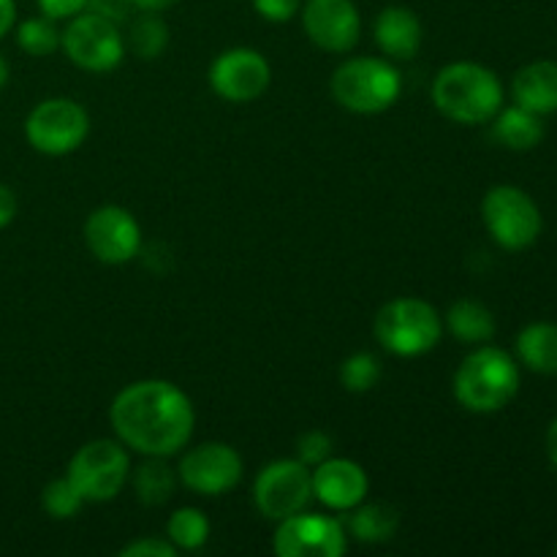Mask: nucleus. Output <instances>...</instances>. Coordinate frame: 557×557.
<instances>
[{"instance_id":"f257e3e1","label":"nucleus","mask_w":557,"mask_h":557,"mask_svg":"<svg viewBox=\"0 0 557 557\" xmlns=\"http://www.w3.org/2000/svg\"><path fill=\"white\" fill-rule=\"evenodd\" d=\"M114 438L141 457H174L190 444L194 400L177 384L141 379L123 386L109 406Z\"/></svg>"},{"instance_id":"f03ea898","label":"nucleus","mask_w":557,"mask_h":557,"mask_svg":"<svg viewBox=\"0 0 557 557\" xmlns=\"http://www.w3.org/2000/svg\"><path fill=\"white\" fill-rule=\"evenodd\" d=\"M435 109L460 125H484L504 107V82L493 69L473 60L444 65L433 79Z\"/></svg>"},{"instance_id":"7ed1b4c3","label":"nucleus","mask_w":557,"mask_h":557,"mask_svg":"<svg viewBox=\"0 0 557 557\" xmlns=\"http://www.w3.org/2000/svg\"><path fill=\"white\" fill-rule=\"evenodd\" d=\"M520 362L498 346H476L457 368L451 389L471 413H498L520 392Z\"/></svg>"},{"instance_id":"20e7f679","label":"nucleus","mask_w":557,"mask_h":557,"mask_svg":"<svg viewBox=\"0 0 557 557\" xmlns=\"http://www.w3.org/2000/svg\"><path fill=\"white\" fill-rule=\"evenodd\" d=\"M332 98L354 114H381L397 103L403 74L389 58H348L332 71Z\"/></svg>"},{"instance_id":"39448f33","label":"nucleus","mask_w":557,"mask_h":557,"mask_svg":"<svg viewBox=\"0 0 557 557\" xmlns=\"http://www.w3.org/2000/svg\"><path fill=\"white\" fill-rule=\"evenodd\" d=\"M375 341L392 357H422L444 337V319L430 302L419 297H395L381 305L373 321Z\"/></svg>"},{"instance_id":"423d86ee","label":"nucleus","mask_w":557,"mask_h":557,"mask_svg":"<svg viewBox=\"0 0 557 557\" xmlns=\"http://www.w3.org/2000/svg\"><path fill=\"white\" fill-rule=\"evenodd\" d=\"M482 221L498 248L520 253L542 237L544 215L536 199L517 185H493L482 199Z\"/></svg>"},{"instance_id":"0eeeda50","label":"nucleus","mask_w":557,"mask_h":557,"mask_svg":"<svg viewBox=\"0 0 557 557\" xmlns=\"http://www.w3.org/2000/svg\"><path fill=\"white\" fill-rule=\"evenodd\" d=\"M65 476L79 490L85 504H109L131 479L128 446L117 438L87 441L74 451Z\"/></svg>"},{"instance_id":"6e6552de","label":"nucleus","mask_w":557,"mask_h":557,"mask_svg":"<svg viewBox=\"0 0 557 557\" xmlns=\"http://www.w3.org/2000/svg\"><path fill=\"white\" fill-rule=\"evenodd\" d=\"M90 134V114L79 101L65 96L44 98L25 120V139L41 156H69L85 145Z\"/></svg>"},{"instance_id":"1a4fd4ad","label":"nucleus","mask_w":557,"mask_h":557,"mask_svg":"<svg viewBox=\"0 0 557 557\" xmlns=\"http://www.w3.org/2000/svg\"><path fill=\"white\" fill-rule=\"evenodd\" d=\"M60 49L76 69L90 71V74H107V71L117 69L125 58L123 25L101 14H92V11H82V14L71 16L69 25L63 27Z\"/></svg>"},{"instance_id":"9d476101","label":"nucleus","mask_w":557,"mask_h":557,"mask_svg":"<svg viewBox=\"0 0 557 557\" xmlns=\"http://www.w3.org/2000/svg\"><path fill=\"white\" fill-rule=\"evenodd\" d=\"M313 500V473L297 457L267 462L253 482V504L261 517L281 522L305 511Z\"/></svg>"},{"instance_id":"9b49d317","label":"nucleus","mask_w":557,"mask_h":557,"mask_svg":"<svg viewBox=\"0 0 557 557\" xmlns=\"http://www.w3.org/2000/svg\"><path fill=\"white\" fill-rule=\"evenodd\" d=\"M245 462L232 444L207 441L180 457L177 479L185 490L201 498H221L243 482Z\"/></svg>"},{"instance_id":"f8f14e48","label":"nucleus","mask_w":557,"mask_h":557,"mask_svg":"<svg viewBox=\"0 0 557 557\" xmlns=\"http://www.w3.org/2000/svg\"><path fill=\"white\" fill-rule=\"evenodd\" d=\"M348 549V533L337 517L310 515L308 509L277 522L272 553L281 557H341Z\"/></svg>"},{"instance_id":"ddd939ff","label":"nucleus","mask_w":557,"mask_h":557,"mask_svg":"<svg viewBox=\"0 0 557 557\" xmlns=\"http://www.w3.org/2000/svg\"><path fill=\"white\" fill-rule=\"evenodd\" d=\"M212 92L228 103H250L267 92L272 82V65L259 49L232 47L212 60L207 71Z\"/></svg>"},{"instance_id":"4468645a","label":"nucleus","mask_w":557,"mask_h":557,"mask_svg":"<svg viewBox=\"0 0 557 557\" xmlns=\"http://www.w3.org/2000/svg\"><path fill=\"white\" fill-rule=\"evenodd\" d=\"M87 250L101 264H125L141 250V226L125 207L101 205L87 215L82 228Z\"/></svg>"},{"instance_id":"2eb2a0df","label":"nucleus","mask_w":557,"mask_h":557,"mask_svg":"<svg viewBox=\"0 0 557 557\" xmlns=\"http://www.w3.org/2000/svg\"><path fill=\"white\" fill-rule=\"evenodd\" d=\"M305 36L332 54L351 52L362 36V14L354 0H302Z\"/></svg>"},{"instance_id":"dca6fc26","label":"nucleus","mask_w":557,"mask_h":557,"mask_svg":"<svg viewBox=\"0 0 557 557\" xmlns=\"http://www.w3.org/2000/svg\"><path fill=\"white\" fill-rule=\"evenodd\" d=\"M313 473V500L326 506L330 511H351L362 500H368L370 476L357 460L335 457L310 468Z\"/></svg>"},{"instance_id":"f3484780","label":"nucleus","mask_w":557,"mask_h":557,"mask_svg":"<svg viewBox=\"0 0 557 557\" xmlns=\"http://www.w3.org/2000/svg\"><path fill=\"white\" fill-rule=\"evenodd\" d=\"M373 38L381 52H384V58H389L392 63L395 60L397 63H406V60L417 58L419 49H422V20L408 5H386L375 16Z\"/></svg>"},{"instance_id":"a211bd4d","label":"nucleus","mask_w":557,"mask_h":557,"mask_svg":"<svg viewBox=\"0 0 557 557\" xmlns=\"http://www.w3.org/2000/svg\"><path fill=\"white\" fill-rule=\"evenodd\" d=\"M511 98L517 107L547 117L557 112V63L555 60H533L522 65L511 79Z\"/></svg>"},{"instance_id":"6ab92c4d","label":"nucleus","mask_w":557,"mask_h":557,"mask_svg":"<svg viewBox=\"0 0 557 557\" xmlns=\"http://www.w3.org/2000/svg\"><path fill=\"white\" fill-rule=\"evenodd\" d=\"M444 330H449L451 337H457L466 346H484L495 337L498 324H495V313L487 305L473 297H462L446 310Z\"/></svg>"},{"instance_id":"aec40b11","label":"nucleus","mask_w":557,"mask_h":557,"mask_svg":"<svg viewBox=\"0 0 557 557\" xmlns=\"http://www.w3.org/2000/svg\"><path fill=\"white\" fill-rule=\"evenodd\" d=\"M490 123H493V139L500 147L515 152L533 150V147L542 145L544 134H547L544 131V120L539 114L528 112V109L517 107V103L500 107V112Z\"/></svg>"},{"instance_id":"412c9836","label":"nucleus","mask_w":557,"mask_h":557,"mask_svg":"<svg viewBox=\"0 0 557 557\" xmlns=\"http://www.w3.org/2000/svg\"><path fill=\"white\" fill-rule=\"evenodd\" d=\"M517 362L539 375H557V324L533 321L515 341Z\"/></svg>"},{"instance_id":"4be33fe9","label":"nucleus","mask_w":557,"mask_h":557,"mask_svg":"<svg viewBox=\"0 0 557 557\" xmlns=\"http://www.w3.org/2000/svg\"><path fill=\"white\" fill-rule=\"evenodd\" d=\"M346 515V522H343L346 533L359 544H386L395 539L397 528H400V515L389 504H368V500H362Z\"/></svg>"},{"instance_id":"5701e85b","label":"nucleus","mask_w":557,"mask_h":557,"mask_svg":"<svg viewBox=\"0 0 557 557\" xmlns=\"http://www.w3.org/2000/svg\"><path fill=\"white\" fill-rule=\"evenodd\" d=\"M134 493L141 506H166L177 493V468L169 466V457H147L136 471H131Z\"/></svg>"},{"instance_id":"b1692460","label":"nucleus","mask_w":557,"mask_h":557,"mask_svg":"<svg viewBox=\"0 0 557 557\" xmlns=\"http://www.w3.org/2000/svg\"><path fill=\"white\" fill-rule=\"evenodd\" d=\"M125 47L141 60H156L169 47V25L158 11H134L128 20Z\"/></svg>"},{"instance_id":"393cba45","label":"nucleus","mask_w":557,"mask_h":557,"mask_svg":"<svg viewBox=\"0 0 557 557\" xmlns=\"http://www.w3.org/2000/svg\"><path fill=\"white\" fill-rule=\"evenodd\" d=\"M210 520L196 506H183V509L172 511L166 522V539L174 544L177 553H196L210 542Z\"/></svg>"},{"instance_id":"a878e982","label":"nucleus","mask_w":557,"mask_h":557,"mask_svg":"<svg viewBox=\"0 0 557 557\" xmlns=\"http://www.w3.org/2000/svg\"><path fill=\"white\" fill-rule=\"evenodd\" d=\"M60 41H63V30L58 27V20H49L44 14L22 20L16 25V44L30 58H49L58 52Z\"/></svg>"},{"instance_id":"bb28decb","label":"nucleus","mask_w":557,"mask_h":557,"mask_svg":"<svg viewBox=\"0 0 557 557\" xmlns=\"http://www.w3.org/2000/svg\"><path fill=\"white\" fill-rule=\"evenodd\" d=\"M381 375H384V364H381V359L370 351L348 354L341 362V370H337L341 386L346 392H351V395L373 392L375 386H379Z\"/></svg>"},{"instance_id":"cd10ccee","label":"nucleus","mask_w":557,"mask_h":557,"mask_svg":"<svg viewBox=\"0 0 557 557\" xmlns=\"http://www.w3.org/2000/svg\"><path fill=\"white\" fill-rule=\"evenodd\" d=\"M41 506L52 520H74L82 506H85V500H82L79 490L71 484L69 476H58L44 487Z\"/></svg>"},{"instance_id":"c85d7f7f","label":"nucleus","mask_w":557,"mask_h":557,"mask_svg":"<svg viewBox=\"0 0 557 557\" xmlns=\"http://www.w3.org/2000/svg\"><path fill=\"white\" fill-rule=\"evenodd\" d=\"M332 455H335V441L324 430H308L297 438V460H302L308 468L330 460Z\"/></svg>"},{"instance_id":"c756f323","label":"nucleus","mask_w":557,"mask_h":557,"mask_svg":"<svg viewBox=\"0 0 557 557\" xmlns=\"http://www.w3.org/2000/svg\"><path fill=\"white\" fill-rule=\"evenodd\" d=\"M253 9L261 20L272 25H286L302 9V0H253Z\"/></svg>"},{"instance_id":"7c9ffc66","label":"nucleus","mask_w":557,"mask_h":557,"mask_svg":"<svg viewBox=\"0 0 557 557\" xmlns=\"http://www.w3.org/2000/svg\"><path fill=\"white\" fill-rule=\"evenodd\" d=\"M120 555L123 557H177L180 553L174 549V544L169 542V539L150 536V539H136V542L125 544V547L120 549Z\"/></svg>"},{"instance_id":"2f4dec72","label":"nucleus","mask_w":557,"mask_h":557,"mask_svg":"<svg viewBox=\"0 0 557 557\" xmlns=\"http://www.w3.org/2000/svg\"><path fill=\"white\" fill-rule=\"evenodd\" d=\"M92 14H101L107 20L117 22V25H125V22L134 16V3L131 0H87V9Z\"/></svg>"},{"instance_id":"473e14b6","label":"nucleus","mask_w":557,"mask_h":557,"mask_svg":"<svg viewBox=\"0 0 557 557\" xmlns=\"http://www.w3.org/2000/svg\"><path fill=\"white\" fill-rule=\"evenodd\" d=\"M38 9H41L44 16L58 22H69L71 16L82 14L87 9V0H36Z\"/></svg>"},{"instance_id":"72a5a7b5","label":"nucleus","mask_w":557,"mask_h":557,"mask_svg":"<svg viewBox=\"0 0 557 557\" xmlns=\"http://www.w3.org/2000/svg\"><path fill=\"white\" fill-rule=\"evenodd\" d=\"M20 212V201H16V194L5 183H0V232L5 226H11V221Z\"/></svg>"},{"instance_id":"f704fd0d","label":"nucleus","mask_w":557,"mask_h":557,"mask_svg":"<svg viewBox=\"0 0 557 557\" xmlns=\"http://www.w3.org/2000/svg\"><path fill=\"white\" fill-rule=\"evenodd\" d=\"M16 25V3L14 0H0V38L9 36Z\"/></svg>"},{"instance_id":"c9c22d12","label":"nucleus","mask_w":557,"mask_h":557,"mask_svg":"<svg viewBox=\"0 0 557 557\" xmlns=\"http://www.w3.org/2000/svg\"><path fill=\"white\" fill-rule=\"evenodd\" d=\"M131 3H134L136 11H158L161 14V11L172 9L177 0H131Z\"/></svg>"},{"instance_id":"e433bc0d","label":"nucleus","mask_w":557,"mask_h":557,"mask_svg":"<svg viewBox=\"0 0 557 557\" xmlns=\"http://www.w3.org/2000/svg\"><path fill=\"white\" fill-rule=\"evenodd\" d=\"M547 457H549V462L557 468V417L553 419V424H549V430H547Z\"/></svg>"},{"instance_id":"4c0bfd02","label":"nucleus","mask_w":557,"mask_h":557,"mask_svg":"<svg viewBox=\"0 0 557 557\" xmlns=\"http://www.w3.org/2000/svg\"><path fill=\"white\" fill-rule=\"evenodd\" d=\"M9 74H11V69H9V60H5L3 54H0V90H3V87H5V82H9Z\"/></svg>"},{"instance_id":"58836bf2","label":"nucleus","mask_w":557,"mask_h":557,"mask_svg":"<svg viewBox=\"0 0 557 557\" xmlns=\"http://www.w3.org/2000/svg\"><path fill=\"white\" fill-rule=\"evenodd\" d=\"M555 555H557V547H555Z\"/></svg>"}]
</instances>
